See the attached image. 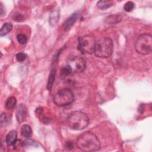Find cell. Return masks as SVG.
<instances>
[{"mask_svg":"<svg viewBox=\"0 0 152 152\" xmlns=\"http://www.w3.org/2000/svg\"><path fill=\"white\" fill-rule=\"evenodd\" d=\"M77 146L81 151L91 152L100 148V143L97 137L91 132L81 134L77 140Z\"/></svg>","mask_w":152,"mask_h":152,"instance_id":"1","label":"cell"},{"mask_svg":"<svg viewBox=\"0 0 152 152\" xmlns=\"http://www.w3.org/2000/svg\"><path fill=\"white\" fill-rule=\"evenodd\" d=\"M88 116L84 112L76 110L71 112L68 117L67 123L70 128L74 130H82L89 124Z\"/></svg>","mask_w":152,"mask_h":152,"instance_id":"2","label":"cell"},{"mask_svg":"<svg viewBox=\"0 0 152 152\" xmlns=\"http://www.w3.org/2000/svg\"><path fill=\"white\" fill-rule=\"evenodd\" d=\"M113 48V42L110 38L102 37L96 42L94 53L99 58H107L112 55Z\"/></svg>","mask_w":152,"mask_h":152,"instance_id":"3","label":"cell"},{"mask_svg":"<svg viewBox=\"0 0 152 152\" xmlns=\"http://www.w3.org/2000/svg\"><path fill=\"white\" fill-rule=\"evenodd\" d=\"M134 48L136 52L141 55H148L152 50V36L150 34L140 36L135 42Z\"/></svg>","mask_w":152,"mask_h":152,"instance_id":"4","label":"cell"},{"mask_svg":"<svg viewBox=\"0 0 152 152\" xmlns=\"http://www.w3.org/2000/svg\"><path fill=\"white\" fill-rule=\"evenodd\" d=\"M74 100V95L72 91L65 88L60 90L53 96V101L58 106H65L71 104Z\"/></svg>","mask_w":152,"mask_h":152,"instance_id":"5","label":"cell"},{"mask_svg":"<svg viewBox=\"0 0 152 152\" xmlns=\"http://www.w3.org/2000/svg\"><path fill=\"white\" fill-rule=\"evenodd\" d=\"M95 45V39L91 34H87L78 38V49L83 53H94Z\"/></svg>","mask_w":152,"mask_h":152,"instance_id":"6","label":"cell"},{"mask_svg":"<svg viewBox=\"0 0 152 152\" xmlns=\"http://www.w3.org/2000/svg\"><path fill=\"white\" fill-rule=\"evenodd\" d=\"M74 73H80L83 72L86 67V62L81 57L78 56H72L70 57L66 63Z\"/></svg>","mask_w":152,"mask_h":152,"instance_id":"7","label":"cell"},{"mask_svg":"<svg viewBox=\"0 0 152 152\" xmlns=\"http://www.w3.org/2000/svg\"><path fill=\"white\" fill-rule=\"evenodd\" d=\"M27 114V109L26 105L23 103L18 104L17 107L15 112V116L18 122L22 123L26 119Z\"/></svg>","mask_w":152,"mask_h":152,"instance_id":"8","label":"cell"},{"mask_svg":"<svg viewBox=\"0 0 152 152\" xmlns=\"http://www.w3.org/2000/svg\"><path fill=\"white\" fill-rule=\"evenodd\" d=\"M78 16V12H75L73 14H72L64 22V28L65 31L69 30L72 26L74 24L75 21L77 20Z\"/></svg>","mask_w":152,"mask_h":152,"instance_id":"9","label":"cell"},{"mask_svg":"<svg viewBox=\"0 0 152 152\" xmlns=\"http://www.w3.org/2000/svg\"><path fill=\"white\" fill-rule=\"evenodd\" d=\"M17 141V132L15 130L10 131L5 137V142L8 146L14 145Z\"/></svg>","mask_w":152,"mask_h":152,"instance_id":"10","label":"cell"},{"mask_svg":"<svg viewBox=\"0 0 152 152\" xmlns=\"http://www.w3.org/2000/svg\"><path fill=\"white\" fill-rule=\"evenodd\" d=\"M59 17H60L59 10H53L49 14V24L52 27L55 26L59 21Z\"/></svg>","mask_w":152,"mask_h":152,"instance_id":"11","label":"cell"},{"mask_svg":"<svg viewBox=\"0 0 152 152\" xmlns=\"http://www.w3.org/2000/svg\"><path fill=\"white\" fill-rule=\"evenodd\" d=\"M56 68H52V69L51 70L48 79V82H47V85H46V88L48 89V91H50L51 89L52 88L54 81H55V76H56Z\"/></svg>","mask_w":152,"mask_h":152,"instance_id":"12","label":"cell"},{"mask_svg":"<svg viewBox=\"0 0 152 152\" xmlns=\"http://www.w3.org/2000/svg\"><path fill=\"white\" fill-rule=\"evenodd\" d=\"M73 74L71 69L68 65H65V66H62L60 71V76L61 78L63 80H65L68 78L71 75Z\"/></svg>","mask_w":152,"mask_h":152,"instance_id":"13","label":"cell"},{"mask_svg":"<svg viewBox=\"0 0 152 152\" xmlns=\"http://www.w3.org/2000/svg\"><path fill=\"white\" fill-rule=\"evenodd\" d=\"M122 20V17L121 15L119 14H115V15H110L107 16L105 18V22L107 24H115L119 23Z\"/></svg>","mask_w":152,"mask_h":152,"instance_id":"14","label":"cell"},{"mask_svg":"<svg viewBox=\"0 0 152 152\" xmlns=\"http://www.w3.org/2000/svg\"><path fill=\"white\" fill-rule=\"evenodd\" d=\"M114 4V2L112 1H106V0H101L97 2V7L100 10H106L111 7Z\"/></svg>","mask_w":152,"mask_h":152,"instance_id":"15","label":"cell"},{"mask_svg":"<svg viewBox=\"0 0 152 152\" xmlns=\"http://www.w3.org/2000/svg\"><path fill=\"white\" fill-rule=\"evenodd\" d=\"M12 28V24L10 22L5 23L1 27L0 30V36L1 37L7 35L9 33Z\"/></svg>","mask_w":152,"mask_h":152,"instance_id":"16","label":"cell"},{"mask_svg":"<svg viewBox=\"0 0 152 152\" xmlns=\"http://www.w3.org/2000/svg\"><path fill=\"white\" fill-rule=\"evenodd\" d=\"M21 134L26 138H30L32 135V129L28 125H23L21 128Z\"/></svg>","mask_w":152,"mask_h":152,"instance_id":"17","label":"cell"},{"mask_svg":"<svg viewBox=\"0 0 152 152\" xmlns=\"http://www.w3.org/2000/svg\"><path fill=\"white\" fill-rule=\"evenodd\" d=\"M17 103L16 98L14 96H10L8 97L5 103V106L7 109L11 110L14 108Z\"/></svg>","mask_w":152,"mask_h":152,"instance_id":"18","label":"cell"},{"mask_svg":"<svg viewBox=\"0 0 152 152\" xmlns=\"http://www.w3.org/2000/svg\"><path fill=\"white\" fill-rule=\"evenodd\" d=\"M135 7V4L132 1L126 2L124 5V9L126 12H131Z\"/></svg>","mask_w":152,"mask_h":152,"instance_id":"19","label":"cell"},{"mask_svg":"<svg viewBox=\"0 0 152 152\" xmlns=\"http://www.w3.org/2000/svg\"><path fill=\"white\" fill-rule=\"evenodd\" d=\"M17 42L21 45H24L27 42V37L26 35L23 34H18L17 36Z\"/></svg>","mask_w":152,"mask_h":152,"instance_id":"20","label":"cell"},{"mask_svg":"<svg viewBox=\"0 0 152 152\" xmlns=\"http://www.w3.org/2000/svg\"><path fill=\"white\" fill-rule=\"evenodd\" d=\"M8 116L6 113H2L1 115V126H5L6 124L8 123Z\"/></svg>","mask_w":152,"mask_h":152,"instance_id":"21","label":"cell"},{"mask_svg":"<svg viewBox=\"0 0 152 152\" xmlns=\"http://www.w3.org/2000/svg\"><path fill=\"white\" fill-rule=\"evenodd\" d=\"M15 58L18 62H23L26 59L27 55L24 53H18L16 55Z\"/></svg>","mask_w":152,"mask_h":152,"instance_id":"22","label":"cell"},{"mask_svg":"<svg viewBox=\"0 0 152 152\" xmlns=\"http://www.w3.org/2000/svg\"><path fill=\"white\" fill-rule=\"evenodd\" d=\"M12 18L14 20H15L17 21H21L23 20V17L21 14L17 13V14H14L12 16Z\"/></svg>","mask_w":152,"mask_h":152,"instance_id":"23","label":"cell"},{"mask_svg":"<svg viewBox=\"0 0 152 152\" xmlns=\"http://www.w3.org/2000/svg\"><path fill=\"white\" fill-rule=\"evenodd\" d=\"M5 15V7L2 2H0V16L1 17H3Z\"/></svg>","mask_w":152,"mask_h":152,"instance_id":"24","label":"cell"},{"mask_svg":"<svg viewBox=\"0 0 152 152\" xmlns=\"http://www.w3.org/2000/svg\"><path fill=\"white\" fill-rule=\"evenodd\" d=\"M66 147L67 148H68L69 150H71L74 148V145L72 144V142L71 141H67L66 142Z\"/></svg>","mask_w":152,"mask_h":152,"instance_id":"25","label":"cell"}]
</instances>
